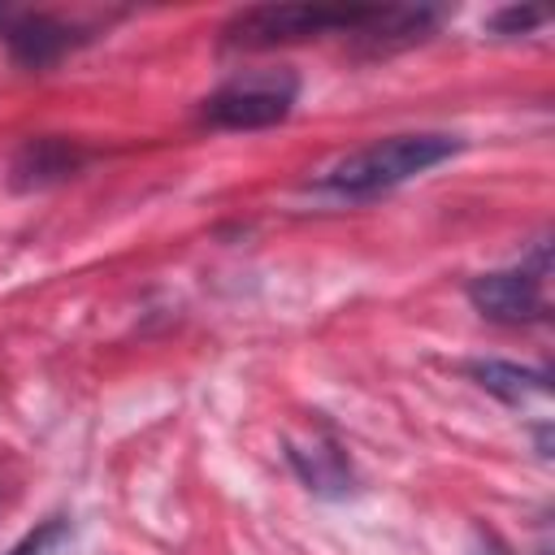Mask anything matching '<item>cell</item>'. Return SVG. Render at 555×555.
I'll return each instance as SVG.
<instances>
[{
  "instance_id": "cell-9",
  "label": "cell",
  "mask_w": 555,
  "mask_h": 555,
  "mask_svg": "<svg viewBox=\"0 0 555 555\" xmlns=\"http://www.w3.org/2000/svg\"><path fill=\"white\" fill-rule=\"evenodd\" d=\"M65 538H69V520H65V516H52V520H43L39 529H30L22 542H13L4 555H48V551H56Z\"/></svg>"
},
{
  "instance_id": "cell-3",
  "label": "cell",
  "mask_w": 555,
  "mask_h": 555,
  "mask_svg": "<svg viewBox=\"0 0 555 555\" xmlns=\"http://www.w3.org/2000/svg\"><path fill=\"white\" fill-rule=\"evenodd\" d=\"M299 78L291 69H243L204 100V121L217 130H264L291 117Z\"/></svg>"
},
{
  "instance_id": "cell-1",
  "label": "cell",
  "mask_w": 555,
  "mask_h": 555,
  "mask_svg": "<svg viewBox=\"0 0 555 555\" xmlns=\"http://www.w3.org/2000/svg\"><path fill=\"white\" fill-rule=\"evenodd\" d=\"M460 152L455 134H390V139H373L364 147H356L351 156H343L338 165H330L321 173V186L338 199H373L442 160H451Z\"/></svg>"
},
{
  "instance_id": "cell-8",
  "label": "cell",
  "mask_w": 555,
  "mask_h": 555,
  "mask_svg": "<svg viewBox=\"0 0 555 555\" xmlns=\"http://www.w3.org/2000/svg\"><path fill=\"white\" fill-rule=\"evenodd\" d=\"M468 377L481 390H490V395H499L507 403H520L529 395H546L551 390V373L546 369H520L512 360H473L468 364Z\"/></svg>"
},
{
  "instance_id": "cell-5",
  "label": "cell",
  "mask_w": 555,
  "mask_h": 555,
  "mask_svg": "<svg viewBox=\"0 0 555 555\" xmlns=\"http://www.w3.org/2000/svg\"><path fill=\"white\" fill-rule=\"evenodd\" d=\"M82 165H87V152L74 139L39 134V139H26L13 152V160H9V186L13 191H43V186H56V182L74 178Z\"/></svg>"
},
{
  "instance_id": "cell-2",
  "label": "cell",
  "mask_w": 555,
  "mask_h": 555,
  "mask_svg": "<svg viewBox=\"0 0 555 555\" xmlns=\"http://www.w3.org/2000/svg\"><path fill=\"white\" fill-rule=\"evenodd\" d=\"M377 9H325V4H256L225 22L230 48H273L312 35H364Z\"/></svg>"
},
{
  "instance_id": "cell-10",
  "label": "cell",
  "mask_w": 555,
  "mask_h": 555,
  "mask_svg": "<svg viewBox=\"0 0 555 555\" xmlns=\"http://www.w3.org/2000/svg\"><path fill=\"white\" fill-rule=\"evenodd\" d=\"M486 26H490L494 35H525V30L542 26V13H538V9H520V4H512V9H499Z\"/></svg>"
},
{
  "instance_id": "cell-11",
  "label": "cell",
  "mask_w": 555,
  "mask_h": 555,
  "mask_svg": "<svg viewBox=\"0 0 555 555\" xmlns=\"http://www.w3.org/2000/svg\"><path fill=\"white\" fill-rule=\"evenodd\" d=\"M468 555H512V551H507L490 529H481V533H477V542L468 546Z\"/></svg>"
},
{
  "instance_id": "cell-4",
  "label": "cell",
  "mask_w": 555,
  "mask_h": 555,
  "mask_svg": "<svg viewBox=\"0 0 555 555\" xmlns=\"http://www.w3.org/2000/svg\"><path fill=\"white\" fill-rule=\"evenodd\" d=\"M542 278H546V243H538L533 264H516V269H494L468 282V299L481 317L499 321V325H533L546 317V295H542Z\"/></svg>"
},
{
  "instance_id": "cell-6",
  "label": "cell",
  "mask_w": 555,
  "mask_h": 555,
  "mask_svg": "<svg viewBox=\"0 0 555 555\" xmlns=\"http://www.w3.org/2000/svg\"><path fill=\"white\" fill-rule=\"evenodd\" d=\"M4 39H9V52L17 65L26 69H43L52 61H61L69 48H78L87 35H78L74 26L56 22V17H43V13H26L17 22L4 26Z\"/></svg>"
},
{
  "instance_id": "cell-7",
  "label": "cell",
  "mask_w": 555,
  "mask_h": 555,
  "mask_svg": "<svg viewBox=\"0 0 555 555\" xmlns=\"http://www.w3.org/2000/svg\"><path fill=\"white\" fill-rule=\"evenodd\" d=\"M286 460L299 473V481L317 494L351 490V460L330 434H312V442H286Z\"/></svg>"
}]
</instances>
